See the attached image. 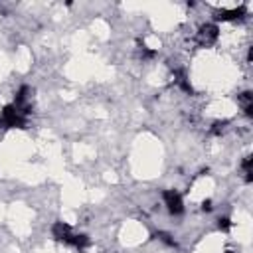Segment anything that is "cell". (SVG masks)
Masks as SVG:
<instances>
[{
    "instance_id": "6da1fadb",
    "label": "cell",
    "mask_w": 253,
    "mask_h": 253,
    "mask_svg": "<svg viewBox=\"0 0 253 253\" xmlns=\"http://www.w3.org/2000/svg\"><path fill=\"white\" fill-rule=\"evenodd\" d=\"M26 125V117L20 113L16 105H6L0 113V126L2 128H22Z\"/></svg>"
},
{
    "instance_id": "7a4b0ae2",
    "label": "cell",
    "mask_w": 253,
    "mask_h": 253,
    "mask_svg": "<svg viewBox=\"0 0 253 253\" xmlns=\"http://www.w3.org/2000/svg\"><path fill=\"white\" fill-rule=\"evenodd\" d=\"M217 36H219V28L215 24H204L200 30H198V43L202 47H208V45H213L217 42Z\"/></svg>"
},
{
    "instance_id": "3957f363",
    "label": "cell",
    "mask_w": 253,
    "mask_h": 253,
    "mask_svg": "<svg viewBox=\"0 0 253 253\" xmlns=\"http://www.w3.org/2000/svg\"><path fill=\"white\" fill-rule=\"evenodd\" d=\"M51 235H53L55 241L65 243V245H71L73 243V237H75V231L71 229V225H67L63 221H55L51 225Z\"/></svg>"
},
{
    "instance_id": "277c9868",
    "label": "cell",
    "mask_w": 253,
    "mask_h": 253,
    "mask_svg": "<svg viewBox=\"0 0 253 253\" xmlns=\"http://www.w3.org/2000/svg\"><path fill=\"white\" fill-rule=\"evenodd\" d=\"M162 198H164V206L168 208V211H170L172 215H180V213L184 211L182 196H180L176 190H166V192L162 194Z\"/></svg>"
},
{
    "instance_id": "5b68a950",
    "label": "cell",
    "mask_w": 253,
    "mask_h": 253,
    "mask_svg": "<svg viewBox=\"0 0 253 253\" xmlns=\"http://www.w3.org/2000/svg\"><path fill=\"white\" fill-rule=\"evenodd\" d=\"M245 16V6H237V8H231V10H219L215 20L219 22H231V20H241Z\"/></svg>"
},
{
    "instance_id": "8992f818",
    "label": "cell",
    "mask_w": 253,
    "mask_h": 253,
    "mask_svg": "<svg viewBox=\"0 0 253 253\" xmlns=\"http://www.w3.org/2000/svg\"><path fill=\"white\" fill-rule=\"evenodd\" d=\"M237 103L241 105V109H243V113L247 117L253 115V95L249 91H243L241 95H237Z\"/></svg>"
},
{
    "instance_id": "52a82bcc",
    "label": "cell",
    "mask_w": 253,
    "mask_h": 253,
    "mask_svg": "<svg viewBox=\"0 0 253 253\" xmlns=\"http://www.w3.org/2000/svg\"><path fill=\"white\" fill-rule=\"evenodd\" d=\"M251 162H253V158H251V156H245V158H243V162H241V170H243V174H245V180H247V182H251V174H253Z\"/></svg>"
},
{
    "instance_id": "ba28073f",
    "label": "cell",
    "mask_w": 253,
    "mask_h": 253,
    "mask_svg": "<svg viewBox=\"0 0 253 253\" xmlns=\"http://www.w3.org/2000/svg\"><path fill=\"white\" fill-rule=\"evenodd\" d=\"M227 125H229L227 121H215V123L211 125V132H213V134H221V132L225 130Z\"/></svg>"
},
{
    "instance_id": "9c48e42d",
    "label": "cell",
    "mask_w": 253,
    "mask_h": 253,
    "mask_svg": "<svg viewBox=\"0 0 253 253\" xmlns=\"http://www.w3.org/2000/svg\"><path fill=\"white\" fill-rule=\"evenodd\" d=\"M217 227H219L221 231H229V229H231L229 217H219V219H217Z\"/></svg>"
},
{
    "instance_id": "30bf717a",
    "label": "cell",
    "mask_w": 253,
    "mask_h": 253,
    "mask_svg": "<svg viewBox=\"0 0 253 253\" xmlns=\"http://www.w3.org/2000/svg\"><path fill=\"white\" fill-rule=\"evenodd\" d=\"M156 237H160L164 243H168V245H176V241L172 239V235L170 233H166V231H160V233H156Z\"/></svg>"
},
{
    "instance_id": "8fae6325",
    "label": "cell",
    "mask_w": 253,
    "mask_h": 253,
    "mask_svg": "<svg viewBox=\"0 0 253 253\" xmlns=\"http://www.w3.org/2000/svg\"><path fill=\"white\" fill-rule=\"evenodd\" d=\"M211 208H213V206H211V200H206V202L202 204V210H204V211H211Z\"/></svg>"
}]
</instances>
